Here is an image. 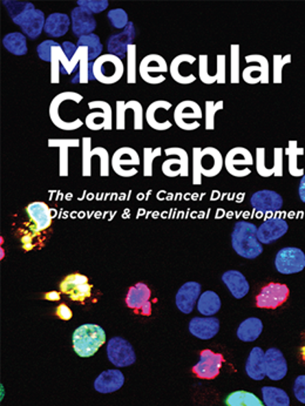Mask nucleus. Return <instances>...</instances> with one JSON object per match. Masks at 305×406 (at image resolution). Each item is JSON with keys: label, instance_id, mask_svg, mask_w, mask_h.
Segmentation results:
<instances>
[{"label": "nucleus", "instance_id": "f257e3e1", "mask_svg": "<svg viewBox=\"0 0 305 406\" xmlns=\"http://www.w3.org/2000/svg\"><path fill=\"white\" fill-rule=\"evenodd\" d=\"M256 225L248 221H238L234 225L231 245L237 255L247 260H255L263 253V245L257 236Z\"/></svg>", "mask_w": 305, "mask_h": 406}, {"label": "nucleus", "instance_id": "f03ea898", "mask_svg": "<svg viewBox=\"0 0 305 406\" xmlns=\"http://www.w3.org/2000/svg\"><path fill=\"white\" fill-rule=\"evenodd\" d=\"M73 349L80 357H92L106 342L104 330L97 324H84L74 331Z\"/></svg>", "mask_w": 305, "mask_h": 406}, {"label": "nucleus", "instance_id": "7ed1b4c3", "mask_svg": "<svg viewBox=\"0 0 305 406\" xmlns=\"http://www.w3.org/2000/svg\"><path fill=\"white\" fill-rule=\"evenodd\" d=\"M93 76L100 84H114L125 74V66L120 56L112 53L102 54L97 60L92 61Z\"/></svg>", "mask_w": 305, "mask_h": 406}, {"label": "nucleus", "instance_id": "20e7f679", "mask_svg": "<svg viewBox=\"0 0 305 406\" xmlns=\"http://www.w3.org/2000/svg\"><path fill=\"white\" fill-rule=\"evenodd\" d=\"M168 71V65L165 58L155 53L146 56L139 65L141 79L149 84H160L165 82L163 73Z\"/></svg>", "mask_w": 305, "mask_h": 406}, {"label": "nucleus", "instance_id": "39448f33", "mask_svg": "<svg viewBox=\"0 0 305 406\" xmlns=\"http://www.w3.org/2000/svg\"><path fill=\"white\" fill-rule=\"evenodd\" d=\"M202 109L200 105L193 100L181 101L174 111V122L179 128L183 129L185 132H192L200 127Z\"/></svg>", "mask_w": 305, "mask_h": 406}, {"label": "nucleus", "instance_id": "423d86ee", "mask_svg": "<svg viewBox=\"0 0 305 406\" xmlns=\"http://www.w3.org/2000/svg\"><path fill=\"white\" fill-rule=\"evenodd\" d=\"M141 165L140 155L132 147H121L115 150L111 159L113 170L122 177H132L137 174V166Z\"/></svg>", "mask_w": 305, "mask_h": 406}, {"label": "nucleus", "instance_id": "0eeeda50", "mask_svg": "<svg viewBox=\"0 0 305 406\" xmlns=\"http://www.w3.org/2000/svg\"><path fill=\"white\" fill-rule=\"evenodd\" d=\"M89 109L92 112L84 119V125L87 128L94 132L104 129L112 131L113 128V109L109 102L104 100H93L89 102Z\"/></svg>", "mask_w": 305, "mask_h": 406}, {"label": "nucleus", "instance_id": "6e6552de", "mask_svg": "<svg viewBox=\"0 0 305 406\" xmlns=\"http://www.w3.org/2000/svg\"><path fill=\"white\" fill-rule=\"evenodd\" d=\"M255 163L253 154L245 147H234L225 157V167L230 175L235 177H245L251 174L250 166Z\"/></svg>", "mask_w": 305, "mask_h": 406}, {"label": "nucleus", "instance_id": "1a4fd4ad", "mask_svg": "<svg viewBox=\"0 0 305 406\" xmlns=\"http://www.w3.org/2000/svg\"><path fill=\"white\" fill-rule=\"evenodd\" d=\"M245 59L247 64L251 65L243 69V80L249 84H269V60L262 54H250L245 56Z\"/></svg>", "mask_w": 305, "mask_h": 406}, {"label": "nucleus", "instance_id": "9d476101", "mask_svg": "<svg viewBox=\"0 0 305 406\" xmlns=\"http://www.w3.org/2000/svg\"><path fill=\"white\" fill-rule=\"evenodd\" d=\"M275 267L283 275L301 273L305 269V253L296 247L283 248L276 253Z\"/></svg>", "mask_w": 305, "mask_h": 406}, {"label": "nucleus", "instance_id": "9b49d317", "mask_svg": "<svg viewBox=\"0 0 305 406\" xmlns=\"http://www.w3.org/2000/svg\"><path fill=\"white\" fill-rule=\"evenodd\" d=\"M107 357L117 368L131 366L137 361V354L132 344L125 338L113 337L107 344Z\"/></svg>", "mask_w": 305, "mask_h": 406}, {"label": "nucleus", "instance_id": "f8f14e48", "mask_svg": "<svg viewBox=\"0 0 305 406\" xmlns=\"http://www.w3.org/2000/svg\"><path fill=\"white\" fill-rule=\"evenodd\" d=\"M168 159L162 163V173L166 177H187L189 175V155L181 147H169L165 149Z\"/></svg>", "mask_w": 305, "mask_h": 406}, {"label": "nucleus", "instance_id": "ddd939ff", "mask_svg": "<svg viewBox=\"0 0 305 406\" xmlns=\"http://www.w3.org/2000/svg\"><path fill=\"white\" fill-rule=\"evenodd\" d=\"M61 293L67 295L72 301L84 303L91 297L92 286L89 284V278L82 273H72L64 278L60 283Z\"/></svg>", "mask_w": 305, "mask_h": 406}, {"label": "nucleus", "instance_id": "4468645a", "mask_svg": "<svg viewBox=\"0 0 305 406\" xmlns=\"http://www.w3.org/2000/svg\"><path fill=\"white\" fill-rule=\"evenodd\" d=\"M290 290L281 283H269L256 296V306L261 309H276L289 298Z\"/></svg>", "mask_w": 305, "mask_h": 406}, {"label": "nucleus", "instance_id": "2eb2a0df", "mask_svg": "<svg viewBox=\"0 0 305 406\" xmlns=\"http://www.w3.org/2000/svg\"><path fill=\"white\" fill-rule=\"evenodd\" d=\"M173 107L172 102L167 100H157L152 102L146 109V122L149 127L157 132H165L172 128V121L167 119V113Z\"/></svg>", "mask_w": 305, "mask_h": 406}, {"label": "nucleus", "instance_id": "dca6fc26", "mask_svg": "<svg viewBox=\"0 0 305 406\" xmlns=\"http://www.w3.org/2000/svg\"><path fill=\"white\" fill-rule=\"evenodd\" d=\"M225 358L220 354H215L212 350H203L200 354V361L193 368V372L201 379H216L220 374Z\"/></svg>", "mask_w": 305, "mask_h": 406}, {"label": "nucleus", "instance_id": "f3484780", "mask_svg": "<svg viewBox=\"0 0 305 406\" xmlns=\"http://www.w3.org/2000/svg\"><path fill=\"white\" fill-rule=\"evenodd\" d=\"M126 303L129 309L141 316H150L152 304H150V289L145 283H137L131 286L126 298Z\"/></svg>", "mask_w": 305, "mask_h": 406}, {"label": "nucleus", "instance_id": "a211bd4d", "mask_svg": "<svg viewBox=\"0 0 305 406\" xmlns=\"http://www.w3.org/2000/svg\"><path fill=\"white\" fill-rule=\"evenodd\" d=\"M289 230V225L282 217L267 218L257 230V236L262 245H271L283 238Z\"/></svg>", "mask_w": 305, "mask_h": 406}, {"label": "nucleus", "instance_id": "6ab92c4d", "mask_svg": "<svg viewBox=\"0 0 305 406\" xmlns=\"http://www.w3.org/2000/svg\"><path fill=\"white\" fill-rule=\"evenodd\" d=\"M132 111L134 114V126L133 128L135 131L144 129V107L137 100L117 101V131H125L126 117L127 112Z\"/></svg>", "mask_w": 305, "mask_h": 406}, {"label": "nucleus", "instance_id": "aec40b11", "mask_svg": "<svg viewBox=\"0 0 305 406\" xmlns=\"http://www.w3.org/2000/svg\"><path fill=\"white\" fill-rule=\"evenodd\" d=\"M250 205L258 213H276L283 207V197L273 190H258L253 194Z\"/></svg>", "mask_w": 305, "mask_h": 406}, {"label": "nucleus", "instance_id": "412c9836", "mask_svg": "<svg viewBox=\"0 0 305 406\" xmlns=\"http://www.w3.org/2000/svg\"><path fill=\"white\" fill-rule=\"evenodd\" d=\"M201 296V284L197 282H187L177 291L175 302L177 309L183 314H192Z\"/></svg>", "mask_w": 305, "mask_h": 406}, {"label": "nucleus", "instance_id": "4be33fe9", "mask_svg": "<svg viewBox=\"0 0 305 406\" xmlns=\"http://www.w3.org/2000/svg\"><path fill=\"white\" fill-rule=\"evenodd\" d=\"M265 374L271 381H281L288 374L286 359L278 348H270L264 354Z\"/></svg>", "mask_w": 305, "mask_h": 406}, {"label": "nucleus", "instance_id": "5701e85b", "mask_svg": "<svg viewBox=\"0 0 305 406\" xmlns=\"http://www.w3.org/2000/svg\"><path fill=\"white\" fill-rule=\"evenodd\" d=\"M71 21L73 34L78 36V39L81 36L92 34L93 31H95L97 28V21L94 18V14L79 6L73 8Z\"/></svg>", "mask_w": 305, "mask_h": 406}, {"label": "nucleus", "instance_id": "b1692460", "mask_svg": "<svg viewBox=\"0 0 305 406\" xmlns=\"http://www.w3.org/2000/svg\"><path fill=\"white\" fill-rule=\"evenodd\" d=\"M220 331V319L216 317H194L189 322V332L200 339H212Z\"/></svg>", "mask_w": 305, "mask_h": 406}, {"label": "nucleus", "instance_id": "393cba45", "mask_svg": "<svg viewBox=\"0 0 305 406\" xmlns=\"http://www.w3.org/2000/svg\"><path fill=\"white\" fill-rule=\"evenodd\" d=\"M201 166L203 177H217L225 167V157L215 147H205L202 149Z\"/></svg>", "mask_w": 305, "mask_h": 406}, {"label": "nucleus", "instance_id": "a878e982", "mask_svg": "<svg viewBox=\"0 0 305 406\" xmlns=\"http://www.w3.org/2000/svg\"><path fill=\"white\" fill-rule=\"evenodd\" d=\"M125 384V376L119 370H106L98 376L94 389L99 394H109L120 390Z\"/></svg>", "mask_w": 305, "mask_h": 406}, {"label": "nucleus", "instance_id": "bb28decb", "mask_svg": "<svg viewBox=\"0 0 305 406\" xmlns=\"http://www.w3.org/2000/svg\"><path fill=\"white\" fill-rule=\"evenodd\" d=\"M49 148H59V175L69 177V149L80 147L79 139H49Z\"/></svg>", "mask_w": 305, "mask_h": 406}, {"label": "nucleus", "instance_id": "cd10ccee", "mask_svg": "<svg viewBox=\"0 0 305 406\" xmlns=\"http://www.w3.org/2000/svg\"><path fill=\"white\" fill-rule=\"evenodd\" d=\"M28 217L31 221L34 223V232L41 233L43 230H46L52 223V215L49 205L44 202H33L30 203L26 208Z\"/></svg>", "mask_w": 305, "mask_h": 406}, {"label": "nucleus", "instance_id": "c85d7f7f", "mask_svg": "<svg viewBox=\"0 0 305 406\" xmlns=\"http://www.w3.org/2000/svg\"><path fill=\"white\" fill-rule=\"evenodd\" d=\"M222 281L227 286L234 297L237 298V300H241L249 293V282L247 281L245 275L238 270L225 271L222 275Z\"/></svg>", "mask_w": 305, "mask_h": 406}, {"label": "nucleus", "instance_id": "c756f323", "mask_svg": "<svg viewBox=\"0 0 305 406\" xmlns=\"http://www.w3.org/2000/svg\"><path fill=\"white\" fill-rule=\"evenodd\" d=\"M71 25H72V21L66 13H51L46 18L44 32L52 38H61L69 32Z\"/></svg>", "mask_w": 305, "mask_h": 406}, {"label": "nucleus", "instance_id": "7c9ffc66", "mask_svg": "<svg viewBox=\"0 0 305 406\" xmlns=\"http://www.w3.org/2000/svg\"><path fill=\"white\" fill-rule=\"evenodd\" d=\"M196 61V58L192 56V54H180L174 58L170 66H169V73L173 78L174 81H177V84H190L196 81V78L194 74H189L185 76L182 73V67L183 65L189 64L193 65Z\"/></svg>", "mask_w": 305, "mask_h": 406}, {"label": "nucleus", "instance_id": "2f4dec72", "mask_svg": "<svg viewBox=\"0 0 305 406\" xmlns=\"http://www.w3.org/2000/svg\"><path fill=\"white\" fill-rule=\"evenodd\" d=\"M45 23H46V16L41 10H33L32 12L28 14L27 18L25 19L24 23L21 24V28L25 36L36 41L41 33L44 31Z\"/></svg>", "mask_w": 305, "mask_h": 406}, {"label": "nucleus", "instance_id": "473e14b6", "mask_svg": "<svg viewBox=\"0 0 305 406\" xmlns=\"http://www.w3.org/2000/svg\"><path fill=\"white\" fill-rule=\"evenodd\" d=\"M264 351L261 348H253L250 352L247 364H245V372L253 381H263L265 376V359Z\"/></svg>", "mask_w": 305, "mask_h": 406}, {"label": "nucleus", "instance_id": "72a5a7b5", "mask_svg": "<svg viewBox=\"0 0 305 406\" xmlns=\"http://www.w3.org/2000/svg\"><path fill=\"white\" fill-rule=\"evenodd\" d=\"M6 10H8V16H11L13 23L21 27V24L24 23L25 19L27 18L28 14L36 10V6L32 3L28 1H12V0H3Z\"/></svg>", "mask_w": 305, "mask_h": 406}, {"label": "nucleus", "instance_id": "f704fd0d", "mask_svg": "<svg viewBox=\"0 0 305 406\" xmlns=\"http://www.w3.org/2000/svg\"><path fill=\"white\" fill-rule=\"evenodd\" d=\"M263 331V323L260 318L250 317L240 324L237 329V337L242 342H253L260 337Z\"/></svg>", "mask_w": 305, "mask_h": 406}, {"label": "nucleus", "instance_id": "c9c22d12", "mask_svg": "<svg viewBox=\"0 0 305 406\" xmlns=\"http://www.w3.org/2000/svg\"><path fill=\"white\" fill-rule=\"evenodd\" d=\"M196 306L200 314L205 315L207 317H212L221 309V298L215 291L208 290L200 296Z\"/></svg>", "mask_w": 305, "mask_h": 406}, {"label": "nucleus", "instance_id": "e433bc0d", "mask_svg": "<svg viewBox=\"0 0 305 406\" xmlns=\"http://www.w3.org/2000/svg\"><path fill=\"white\" fill-rule=\"evenodd\" d=\"M3 46L13 56H23L27 54V41L23 32L8 33L3 38Z\"/></svg>", "mask_w": 305, "mask_h": 406}, {"label": "nucleus", "instance_id": "4c0bfd02", "mask_svg": "<svg viewBox=\"0 0 305 406\" xmlns=\"http://www.w3.org/2000/svg\"><path fill=\"white\" fill-rule=\"evenodd\" d=\"M298 142L296 140H290L289 145L284 149V154L288 157V169L291 177H303L304 169L298 167V157L304 154L305 149L298 147Z\"/></svg>", "mask_w": 305, "mask_h": 406}, {"label": "nucleus", "instance_id": "58836bf2", "mask_svg": "<svg viewBox=\"0 0 305 406\" xmlns=\"http://www.w3.org/2000/svg\"><path fill=\"white\" fill-rule=\"evenodd\" d=\"M262 397L265 406H290L288 394L275 386L262 387Z\"/></svg>", "mask_w": 305, "mask_h": 406}, {"label": "nucleus", "instance_id": "ea45409f", "mask_svg": "<svg viewBox=\"0 0 305 406\" xmlns=\"http://www.w3.org/2000/svg\"><path fill=\"white\" fill-rule=\"evenodd\" d=\"M76 46L78 47H87L89 52V60L95 61L98 58H100L102 54V49L104 46L101 44L100 36L92 33L89 36H81L76 41Z\"/></svg>", "mask_w": 305, "mask_h": 406}, {"label": "nucleus", "instance_id": "a19ab883", "mask_svg": "<svg viewBox=\"0 0 305 406\" xmlns=\"http://www.w3.org/2000/svg\"><path fill=\"white\" fill-rule=\"evenodd\" d=\"M225 406H264L255 394L247 391H235L225 399Z\"/></svg>", "mask_w": 305, "mask_h": 406}, {"label": "nucleus", "instance_id": "79ce46f5", "mask_svg": "<svg viewBox=\"0 0 305 406\" xmlns=\"http://www.w3.org/2000/svg\"><path fill=\"white\" fill-rule=\"evenodd\" d=\"M284 149L281 147L273 148V166L262 169L258 175L262 177H283V162H284Z\"/></svg>", "mask_w": 305, "mask_h": 406}, {"label": "nucleus", "instance_id": "37998d69", "mask_svg": "<svg viewBox=\"0 0 305 406\" xmlns=\"http://www.w3.org/2000/svg\"><path fill=\"white\" fill-rule=\"evenodd\" d=\"M225 107V101L220 100L214 102L212 100L205 101V125L207 131H214L215 129V117L216 113L222 111Z\"/></svg>", "mask_w": 305, "mask_h": 406}, {"label": "nucleus", "instance_id": "c03bdc74", "mask_svg": "<svg viewBox=\"0 0 305 406\" xmlns=\"http://www.w3.org/2000/svg\"><path fill=\"white\" fill-rule=\"evenodd\" d=\"M240 45H230V82L240 84Z\"/></svg>", "mask_w": 305, "mask_h": 406}, {"label": "nucleus", "instance_id": "a18cd8bd", "mask_svg": "<svg viewBox=\"0 0 305 406\" xmlns=\"http://www.w3.org/2000/svg\"><path fill=\"white\" fill-rule=\"evenodd\" d=\"M293 60L291 54L281 56L275 54L273 56V84H281L283 82V69Z\"/></svg>", "mask_w": 305, "mask_h": 406}, {"label": "nucleus", "instance_id": "49530a36", "mask_svg": "<svg viewBox=\"0 0 305 406\" xmlns=\"http://www.w3.org/2000/svg\"><path fill=\"white\" fill-rule=\"evenodd\" d=\"M82 177L92 175V139L89 137H82Z\"/></svg>", "mask_w": 305, "mask_h": 406}, {"label": "nucleus", "instance_id": "de8ad7c7", "mask_svg": "<svg viewBox=\"0 0 305 406\" xmlns=\"http://www.w3.org/2000/svg\"><path fill=\"white\" fill-rule=\"evenodd\" d=\"M126 56H127V84H137V45H129Z\"/></svg>", "mask_w": 305, "mask_h": 406}, {"label": "nucleus", "instance_id": "09e8293b", "mask_svg": "<svg viewBox=\"0 0 305 406\" xmlns=\"http://www.w3.org/2000/svg\"><path fill=\"white\" fill-rule=\"evenodd\" d=\"M63 46L56 43L52 49L51 56V84H59L60 82V51Z\"/></svg>", "mask_w": 305, "mask_h": 406}, {"label": "nucleus", "instance_id": "8fccbe9b", "mask_svg": "<svg viewBox=\"0 0 305 406\" xmlns=\"http://www.w3.org/2000/svg\"><path fill=\"white\" fill-rule=\"evenodd\" d=\"M162 155V148L157 147H145L144 148V177H152V163L157 157Z\"/></svg>", "mask_w": 305, "mask_h": 406}, {"label": "nucleus", "instance_id": "3c124183", "mask_svg": "<svg viewBox=\"0 0 305 406\" xmlns=\"http://www.w3.org/2000/svg\"><path fill=\"white\" fill-rule=\"evenodd\" d=\"M109 23L117 30H124L129 24L128 14L124 8H113L107 13Z\"/></svg>", "mask_w": 305, "mask_h": 406}, {"label": "nucleus", "instance_id": "603ef678", "mask_svg": "<svg viewBox=\"0 0 305 406\" xmlns=\"http://www.w3.org/2000/svg\"><path fill=\"white\" fill-rule=\"evenodd\" d=\"M199 78L205 84L217 82V78L209 73V56L207 54L199 56Z\"/></svg>", "mask_w": 305, "mask_h": 406}, {"label": "nucleus", "instance_id": "864d4df0", "mask_svg": "<svg viewBox=\"0 0 305 406\" xmlns=\"http://www.w3.org/2000/svg\"><path fill=\"white\" fill-rule=\"evenodd\" d=\"M78 6L92 13V14H99V13L106 11L109 6V0H78Z\"/></svg>", "mask_w": 305, "mask_h": 406}, {"label": "nucleus", "instance_id": "5fc2aeb1", "mask_svg": "<svg viewBox=\"0 0 305 406\" xmlns=\"http://www.w3.org/2000/svg\"><path fill=\"white\" fill-rule=\"evenodd\" d=\"M202 148L194 147L193 148V183L194 185H202Z\"/></svg>", "mask_w": 305, "mask_h": 406}, {"label": "nucleus", "instance_id": "6e6d98bb", "mask_svg": "<svg viewBox=\"0 0 305 406\" xmlns=\"http://www.w3.org/2000/svg\"><path fill=\"white\" fill-rule=\"evenodd\" d=\"M56 44V41H45L38 45L36 53H38V56L41 58V60L51 63L53 46Z\"/></svg>", "mask_w": 305, "mask_h": 406}, {"label": "nucleus", "instance_id": "4d7b16f0", "mask_svg": "<svg viewBox=\"0 0 305 406\" xmlns=\"http://www.w3.org/2000/svg\"><path fill=\"white\" fill-rule=\"evenodd\" d=\"M225 64L227 56L225 54H217L216 56V77L217 84H225L227 82V74H225Z\"/></svg>", "mask_w": 305, "mask_h": 406}, {"label": "nucleus", "instance_id": "13d9d810", "mask_svg": "<svg viewBox=\"0 0 305 406\" xmlns=\"http://www.w3.org/2000/svg\"><path fill=\"white\" fill-rule=\"evenodd\" d=\"M293 394L298 402L305 404V376H298L293 384Z\"/></svg>", "mask_w": 305, "mask_h": 406}, {"label": "nucleus", "instance_id": "bf43d9fd", "mask_svg": "<svg viewBox=\"0 0 305 406\" xmlns=\"http://www.w3.org/2000/svg\"><path fill=\"white\" fill-rule=\"evenodd\" d=\"M61 46H63V49H64L65 54L67 56V59H69V61L72 60L74 56H76V51H78V46H76V44H73L71 41H65ZM71 66H72V65H71Z\"/></svg>", "mask_w": 305, "mask_h": 406}, {"label": "nucleus", "instance_id": "052dcab7", "mask_svg": "<svg viewBox=\"0 0 305 406\" xmlns=\"http://www.w3.org/2000/svg\"><path fill=\"white\" fill-rule=\"evenodd\" d=\"M56 314L58 317L64 319V321H69L73 316L72 310L69 309V306L65 304H60L56 310Z\"/></svg>", "mask_w": 305, "mask_h": 406}, {"label": "nucleus", "instance_id": "680f3d73", "mask_svg": "<svg viewBox=\"0 0 305 406\" xmlns=\"http://www.w3.org/2000/svg\"><path fill=\"white\" fill-rule=\"evenodd\" d=\"M298 195H300L301 201L305 203V174L302 177L301 182H300V185H298Z\"/></svg>", "mask_w": 305, "mask_h": 406}, {"label": "nucleus", "instance_id": "e2e57ef3", "mask_svg": "<svg viewBox=\"0 0 305 406\" xmlns=\"http://www.w3.org/2000/svg\"><path fill=\"white\" fill-rule=\"evenodd\" d=\"M45 298L49 301H58V300H60V294L56 291H51V293L45 294Z\"/></svg>", "mask_w": 305, "mask_h": 406}, {"label": "nucleus", "instance_id": "0e129e2a", "mask_svg": "<svg viewBox=\"0 0 305 406\" xmlns=\"http://www.w3.org/2000/svg\"><path fill=\"white\" fill-rule=\"evenodd\" d=\"M301 357H302V361H303V362H304V364H305V346H303V348H302Z\"/></svg>", "mask_w": 305, "mask_h": 406}]
</instances>
